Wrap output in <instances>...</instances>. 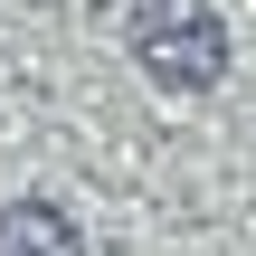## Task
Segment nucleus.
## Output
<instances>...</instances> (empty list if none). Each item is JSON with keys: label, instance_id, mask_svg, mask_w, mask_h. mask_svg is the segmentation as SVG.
Wrapping results in <instances>:
<instances>
[{"label": "nucleus", "instance_id": "nucleus-1", "mask_svg": "<svg viewBox=\"0 0 256 256\" xmlns=\"http://www.w3.org/2000/svg\"><path fill=\"white\" fill-rule=\"evenodd\" d=\"M133 57L162 95H209L228 76V19L209 0H133Z\"/></svg>", "mask_w": 256, "mask_h": 256}, {"label": "nucleus", "instance_id": "nucleus-2", "mask_svg": "<svg viewBox=\"0 0 256 256\" xmlns=\"http://www.w3.org/2000/svg\"><path fill=\"white\" fill-rule=\"evenodd\" d=\"M0 256H86V228H76V209H66V200L28 190V200H10V209H0Z\"/></svg>", "mask_w": 256, "mask_h": 256}]
</instances>
